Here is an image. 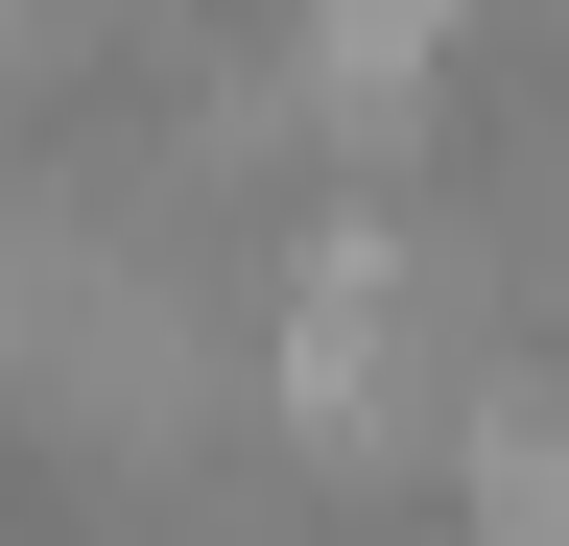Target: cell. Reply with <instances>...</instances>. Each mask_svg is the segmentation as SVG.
Returning a JSON list of instances; mask_svg holds the SVG:
<instances>
[{
    "label": "cell",
    "instance_id": "1",
    "mask_svg": "<svg viewBox=\"0 0 569 546\" xmlns=\"http://www.w3.org/2000/svg\"><path fill=\"white\" fill-rule=\"evenodd\" d=\"M451 546H569V380H498L451 428Z\"/></svg>",
    "mask_w": 569,
    "mask_h": 546
}]
</instances>
